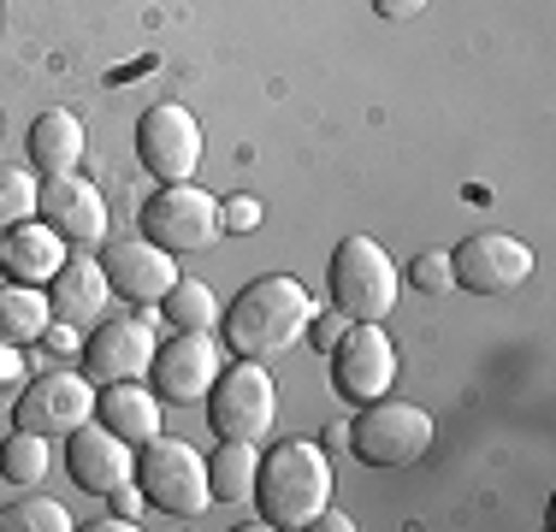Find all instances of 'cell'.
<instances>
[{
  "mask_svg": "<svg viewBox=\"0 0 556 532\" xmlns=\"http://www.w3.org/2000/svg\"><path fill=\"white\" fill-rule=\"evenodd\" d=\"M308 319H314L308 284L290 278V273H267V278H255V284L237 290V302L219 314V326H225L231 355H243V362H267V355L290 350V343L308 331Z\"/></svg>",
  "mask_w": 556,
  "mask_h": 532,
  "instance_id": "obj_1",
  "label": "cell"
},
{
  "mask_svg": "<svg viewBox=\"0 0 556 532\" xmlns=\"http://www.w3.org/2000/svg\"><path fill=\"white\" fill-rule=\"evenodd\" d=\"M332 473H338L332 456L314 438H285V444H273L261 456L249 503L261 509L267 527H308L332 503Z\"/></svg>",
  "mask_w": 556,
  "mask_h": 532,
  "instance_id": "obj_2",
  "label": "cell"
},
{
  "mask_svg": "<svg viewBox=\"0 0 556 532\" xmlns=\"http://www.w3.org/2000/svg\"><path fill=\"white\" fill-rule=\"evenodd\" d=\"M137 231L149 243H161L166 255H202V249L219 243V195L202 190L195 178L184 183H161L137 202Z\"/></svg>",
  "mask_w": 556,
  "mask_h": 532,
  "instance_id": "obj_3",
  "label": "cell"
},
{
  "mask_svg": "<svg viewBox=\"0 0 556 532\" xmlns=\"http://www.w3.org/2000/svg\"><path fill=\"white\" fill-rule=\"evenodd\" d=\"M326 284H332V308L343 319H379V326L403 296V278L379 249V237H343L326 261Z\"/></svg>",
  "mask_w": 556,
  "mask_h": 532,
  "instance_id": "obj_4",
  "label": "cell"
},
{
  "mask_svg": "<svg viewBox=\"0 0 556 532\" xmlns=\"http://www.w3.org/2000/svg\"><path fill=\"white\" fill-rule=\"evenodd\" d=\"M137 485L149 497V509L172 515V521H195L214 503V491H207V456L166 432L137 449Z\"/></svg>",
  "mask_w": 556,
  "mask_h": 532,
  "instance_id": "obj_5",
  "label": "cell"
},
{
  "mask_svg": "<svg viewBox=\"0 0 556 532\" xmlns=\"http://www.w3.org/2000/svg\"><path fill=\"white\" fill-rule=\"evenodd\" d=\"M207 426L214 438H243V444H261L278 420V384L261 362H243L237 355L231 367H219V379L207 384Z\"/></svg>",
  "mask_w": 556,
  "mask_h": 532,
  "instance_id": "obj_6",
  "label": "cell"
},
{
  "mask_svg": "<svg viewBox=\"0 0 556 532\" xmlns=\"http://www.w3.org/2000/svg\"><path fill=\"white\" fill-rule=\"evenodd\" d=\"M350 449L367 468H415L432 449V415L420 403H396V396H379L367 403L350 426Z\"/></svg>",
  "mask_w": 556,
  "mask_h": 532,
  "instance_id": "obj_7",
  "label": "cell"
},
{
  "mask_svg": "<svg viewBox=\"0 0 556 532\" xmlns=\"http://www.w3.org/2000/svg\"><path fill=\"white\" fill-rule=\"evenodd\" d=\"M326 362H332L338 396L355 408L391 396V384H396V343H391V331H379V319H355Z\"/></svg>",
  "mask_w": 556,
  "mask_h": 532,
  "instance_id": "obj_8",
  "label": "cell"
},
{
  "mask_svg": "<svg viewBox=\"0 0 556 532\" xmlns=\"http://www.w3.org/2000/svg\"><path fill=\"white\" fill-rule=\"evenodd\" d=\"M137 160L154 172V183H184L202 166V125L190 106L178 101H154L137 118Z\"/></svg>",
  "mask_w": 556,
  "mask_h": 532,
  "instance_id": "obj_9",
  "label": "cell"
},
{
  "mask_svg": "<svg viewBox=\"0 0 556 532\" xmlns=\"http://www.w3.org/2000/svg\"><path fill=\"white\" fill-rule=\"evenodd\" d=\"M84 420H96V379L84 372H42V379H24V391L12 396V426L42 438H65Z\"/></svg>",
  "mask_w": 556,
  "mask_h": 532,
  "instance_id": "obj_10",
  "label": "cell"
},
{
  "mask_svg": "<svg viewBox=\"0 0 556 532\" xmlns=\"http://www.w3.org/2000/svg\"><path fill=\"white\" fill-rule=\"evenodd\" d=\"M219 343L214 331H172L166 343H154V362H149V379H154V396L161 403H202L207 384L219 379Z\"/></svg>",
  "mask_w": 556,
  "mask_h": 532,
  "instance_id": "obj_11",
  "label": "cell"
},
{
  "mask_svg": "<svg viewBox=\"0 0 556 532\" xmlns=\"http://www.w3.org/2000/svg\"><path fill=\"white\" fill-rule=\"evenodd\" d=\"M450 266H456V290H473V296H509L533 278V249L509 231H480L462 249H450Z\"/></svg>",
  "mask_w": 556,
  "mask_h": 532,
  "instance_id": "obj_12",
  "label": "cell"
},
{
  "mask_svg": "<svg viewBox=\"0 0 556 532\" xmlns=\"http://www.w3.org/2000/svg\"><path fill=\"white\" fill-rule=\"evenodd\" d=\"M101 273H108L113 296L137 302V308H154V302L166 296L172 284H178V255H166L161 243H149V237H118V243H101Z\"/></svg>",
  "mask_w": 556,
  "mask_h": 532,
  "instance_id": "obj_13",
  "label": "cell"
},
{
  "mask_svg": "<svg viewBox=\"0 0 556 532\" xmlns=\"http://www.w3.org/2000/svg\"><path fill=\"white\" fill-rule=\"evenodd\" d=\"M154 343L161 338L149 326V308H142V319H96V331L84 338V379H96V384L149 379Z\"/></svg>",
  "mask_w": 556,
  "mask_h": 532,
  "instance_id": "obj_14",
  "label": "cell"
},
{
  "mask_svg": "<svg viewBox=\"0 0 556 532\" xmlns=\"http://www.w3.org/2000/svg\"><path fill=\"white\" fill-rule=\"evenodd\" d=\"M65 473H72L77 491L108 497L125 479H137V444H125L101 420H84L77 432H65Z\"/></svg>",
  "mask_w": 556,
  "mask_h": 532,
  "instance_id": "obj_15",
  "label": "cell"
},
{
  "mask_svg": "<svg viewBox=\"0 0 556 532\" xmlns=\"http://www.w3.org/2000/svg\"><path fill=\"white\" fill-rule=\"evenodd\" d=\"M36 219H48L72 249H101L108 243V195L84 178V172H60V178H42V207Z\"/></svg>",
  "mask_w": 556,
  "mask_h": 532,
  "instance_id": "obj_16",
  "label": "cell"
},
{
  "mask_svg": "<svg viewBox=\"0 0 556 532\" xmlns=\"http://www.w3.org/2000/svg\"><path fill=\"white\" fill-rule=\"evenodd\" d=\"M65 255H72V243L48 219H24L0 231V278H12V284H48L65 266Z\"/></svg>",
  "mask_w": 556,
  "mask_h": 532,
  "instance_id": "obj_17",
  "label": "cell"
},
{
  "mask_svg": "<svg viewBox=\"0 0 556 532\" xmlns=\"http://www.w3.org/2000/svg\"><path fill=\"white\" fill-rule=\"evenodd\" d=\"M48 308H54V319H72V326H96L101 314H108V273H101L96 255H65V266L54 278H48Z\"/></svg>",
  "mask_w": 556,
  "mask_h": 532,
  "instance_id": "obj_18",
  "label": "cell"
},
{
  "mask_svg": "<svg viewBox=\"0 0 556 532\" xmlns=\"http://www.w3.org/2000/svg\"><path fill=\"white\" fill-rule=\"evenodd\" d=\"M96 420L118 432L125 444H149V438L166 432V415H161V396L149 391L142 379H118V384H101L96 391Z\"/></svg>",
  "mask_w": 556,
  "mask_h": 532,
  "instance_id": "obj_19",
  "label": "cell"
},
{
  "mask_svg": "<svg viewBox=\"0 0 556 532\" xmlns=\"http://www.w3.org/2000/svg\"><path fill=\"white\" fill-rule=\"evenodd\" d=\"M84 118L65 113V106H48V113H36L30 125V166L42 172V178H60V172H77L84 166Z\"/></svg>",
  "mask_w": 556,
  "mask_h": 532,
  "instance_id": "obj_20",
  "label": "cell"
},
{
  "mask_svg": "<svg viewBox=\"0 0 556 532\" xmlns=\"http://www.w3.org/2000/svg\"><path fill=\"white\" fill-rule=\"evenodd\" d=\"M48 326H54V308H48V290L42 284H0V343H18V350H30V343L48 338Z\"/></svg>",
  "mask_w": 556,
  "mask_h": 532,
  "instance_id": "obj_21",
  "label": "cell"
},
{
  "mask_svg": "<svg viewBox=\"0 0 556 532\" xmlns=\"http://www.w3.org/2000/svg\"><path fill=\"white\" fill-rule=\"evenodd\" d=\"M255 444H243V438H219V449L207 456V491H214V503H249V491H255Z\"/></svg>",
  "mask_w": 556,
  "mask_h": 532,
  "instance_id": "obj_22",
  "label": "cell"
},
{
  "mask_svg": "<svg viewBox=\"0 0 556 532\" xmlns=\"http://www.w3.org/2000/svg\"><path fill=\"white\" fill-rule=\"evenodd\" d=\"M154 308L166 314L172 331H214L219 314H225L219 296H214V284H202V278H178V284H172Z\"/></svg>",
  "mask_w": 556,
  "mask_h": 532,
  "instance_id": "obj_23",
  "label": "cell"
},
{
  "mask_svg": "<svg viewBox=\"0 0 556 532\" xmlns=\"http://www.w3.org/2000/svg\"><path fill=\"white\" fill-rule=\"evenodd\" d=\"M48 444H54V438H42V432H12L7 444H0V479H12V485H24L30 491L36 479L48 473Z\"/></svg>",
  "mask_w": 556,
  "mask_h": 532,
  "instance_id": "obj_24",
  "label": "cell"
},
{
  "mask_svg": "<svg viewBox=\"0 0 556 532\" xmlns=\"http://www.w3.org/2000/svg\"><path fill=\"white\" fill-rule=\"evenodd\" d=\"M77 521L65 515V503H54V497H18V503H7L0 509V532H72Z\"/></svg>",
  "mask_w": 556,
  "mask_h": 532,
  "instance_id": "obj_25",
  "label": "cell"
},
{
  "mask_svg": "<svg viewBox=\"0 0 556 532\" xmlns=\"http://www.w3.org/2000/svg\"><path fill=\"white\" fill-rule=\"evenodd\" d=\"M36 207H42V183L24 166H0V231L36 219Z\"/></svg>",
  "mask_w": 556,
  "mask_h": 532,
  "instance_id": "obj_26",
  "label": "cell"
},
{
  "mask_svg": "<svg viewBox=\"0 0 556 532\" xmlns=\"http://www.w3.org/2000/svg\"><path fill=\"white\" fill-rule=\"evenodd\" d=\"M408 284H415L420 296H444V290H456V266H450L444 249H420V255L408 261Z\"/></svg>",
  "mask_w": 556,
  "mask_h": 532,
  "instance_id": "obj_27",
  "label": "cell"
},
{
  "mask_svg": "<svg viewBox=\"0 0 556 532\" xmlns=\"http://www.w3.org/2000/svg\"><path fill=\"white\" fill-rule=\"evenodd\" d=\"M350 326H355V319H343L338 308L314 314V319H308V338H314V350H320V355H332V350H338V338H343Z\"/></svg>",
  "mask_w": 556,
  "mask_h": 532,
  "instance_id": "obj_28",
  "label": "cell"
},
{
  "mask_svg": "<svg viewBox=\"0 0 556 532\" xmlns=\"http://www.w3.org/2000/svg\"><path fill=\"white\" fill-rule=\"evenodd\" d=\"M24 379H30V367H24V350H18V343H0V403H7V396H18Z\"/></svg>",
  "mask_w": 556,
  "mask_h": 532,
  "instance_id": "obj_29",
  "label": "cell"
},
{
  "mask_svg": "<svg viewBox=\"0 0 556 532\" xmlns=\"http://www.w3.org/2000/svg\"><path fill=\"white\" fill-rule=\"evenodd\" d=\"M219 225H225V231H255V225H261V202H249V195L219 202Z\"/></svg>",
  "mask_w": 556,
  "mask_h": 532,
  "instance_id": "obj_30",
  "label": "cell"
},
{
  "mask_svg": "<svg viewBox=\"0 0 556 532\" xmlns=\"http://www.w3.org/2000/svg\"><path fill=\"white\" fill-rule=\"evenodd\" d=\"M432 0H374V12L379 18H391V24H408V18H420Z\"/></svg>",
  "mask_w": 556,
  "mask_h": 532,
  "instance_id": "obj_31",
  "label": "cell"
},
{
  "mask_svg": "<svg viewBox=\"0 0 556 532\" xmlns=\"http://www.w3.org/2000/svg\"><path fill=\"white\" fill-rule=\"evenodd\" d=\"M308 527H314V532H355V521H350V515H343V509H332V503H326V509L314 515Z\"/></svg>",
  "mask_w": 556,
  "mask_h": 532,
  "instance_id": "obj_32",
  "label": "cell"
}]
</instances>
